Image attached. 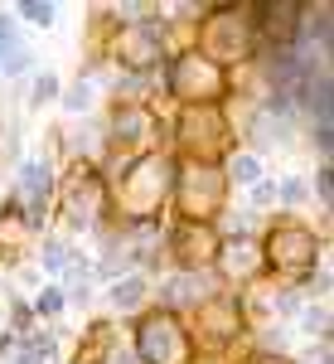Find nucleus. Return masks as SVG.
I'll return each instance as SVG.
<instances>
[{
  "mask_svg": "<svg viewBox=\"0 0 334 364\" xmlns=\"http://www.w3.org/2000/svg\"><path fill=\"white\" fill-rule=\"evenodd\" d=\"M252 15H267V20H262L267 34H272L277 44H291V39L301 34V15H306V5H296V0H277V5H257Z\"/></svg>",
  "mask_w": 334,
  "mask_h": 364,
  "instance_id": "14",
  "label": "nucleus"
},
{
  "mask_svg": "<svg viewBox=\"0 0 334 364\" xmlns=\"http://www.w3.org/2000/svg\"><path fill=\"white\" fill-rule=\"evenodd\" d=\"M238 336H243V306H238V296H204L194 306V331H189V340H199V350L218 355Z\"/></svg>",
  "mask_w": 334,
  "mask_h": 364,
  "instance_id": "8",
  "label": "nucleus"
},
{
  "mask_svg": "<svg viewBox=\"0 0 334 364\" xmlns=\"http://www.w3.org/2000/svg\"><path fill=\"white\" fill-rule=\"evenodd\" d=\"M165 87H169V97H179L184 107H218V97H228V68H218L199 49H184V54L169 58Z\"/></svg>",
  "mask_w": 334,
  "mask_h": 364,
  "instance_id": "2",
  "label": "nucleus"
},
{
  "mask_svg": "<svg viewBox=\"0 0 334 364\" xmlns=\"http://www.w3.org/2000/svg\"><path fill=\"white\" fill-rule=\"evenodd\" d=\"M63 102H68V112H83V107H87V87L78 83L73 92H68V97H63Z\"/></svg>",
  "mask_w": 334,
  "mask_h": 364,
  "instance_id": "21",
  "label": "nucleus"
},
{
  "mask_svg": "<svg viewBox=\"0 0 334 364\" xmlns=\"http://www.w3.org/2000/svg\"><path fill=\"white\" fill-rule=\"evenodd\" d=\"M20 10H25L34 25H49V20H54V5H49V0H25Z\"/></svg>",
  "mask_w": 334,
  "mask_h": 364,
  "instance_id": "18",
  "label": "nucleus"
},
{
  "mask_svg": "<svg viewBox=\"0 0 334 364\" xmlns=\"http://www.w3.org/2000/svg\"><path fill=\"white\" fill-rule=\"evenodd\" d=\"M107 199H111L107 180L92 166L78 161V166L68 170V180H63V214H68L73 224H97V219L107 214Z\"/></svg>",
  "mask_w": 334,
  "mask_h": 364,
  "instance_id": "9",
  "label": "nucleus"
},
{
  "mask_svg": "<svg viewBox=\"0 0 334 364\" xmlns=\"http://www.w3.org/2000/svg\"><path fill=\"white\" fill-rule=\"evenodd\" d=\"M49 190H54V180H49V166L44 161H29L20 170V185H15V195H10V214H20L29 228L44 224V214H49Z\"/></svg>",
  "mask_w": 334,
  "mask_h": 364,
  "instance_id": "12",
  "label": "nucleus"
},
{
  "mask_svg": "<svg viewBox=\"0 0 334 364\" xmlns=\"http://www.w3.org/2000/svg\"><path fill=\"white\" fill-rule=\"evenodd\" d=\"M233 175H238V180H243V185H252V180H257V175H262V166H257V161H252V156H238V166H233Z\"/></svg>",
  "mask_w": 334,
  "mask_h": 364,
  "instance_id": "19",
  "label": "nucleus"
},
{
  "mask_svg": "<svg viewBox=\"0 0 334 364\" xmlns=\"http://www.w3.org/2000/svg\"><path fill=\"white\" fill-rule=\"evenodd\" d=\"M107 355H111V326L107 321H92L83 331V345H78L73 364H107Z\"/></svg>",
  "mask_w": 334,
  "mask_h": 364,
  "instance_id": "16",
  "label": "nucleus"
},
{
  "mask_svg": "<svg viewBox=\"0 0 334 364\" xmlns=\"http://www.w3.org/2000/svg\"><path fill=\"white\" fill-rule=\"evenodd\" d=\"M315 257H320V238L296 219H281L272 224L267 243H262V267H277L281 277H306L315 272Z\"/></svg>",
  "mask_w": 334,
  "mask_h": 364,
  "instance_id": "5",
  "label": "nucleus"
},
{
  "mask_svg": "<svg viewBox=\"0 0 334 364\" xmlns=\"http://www.w3.org/2000/svg\"><path fill=\"white\" fill-rule=\"evenodd\" d=\"M174 136L189 151V161L213 166L223 151H228V136H233V132H228V117H223L218 107H184L179 122H174Z\"/></svg>",
  "mask_w": 334,
  "mask_h": 364,
  "instance_id": "7",
  "label": "nucleus"
},
{
  "mask_svg": "<svg viewBox=\"0 0 334 364\" xmlns=\"http://www.w3.org/2000/svg\"><path fill=\"white\" fill-rule=\"evenodd\" d=\"M44 360H49V336H44V340H34L25 355H20V364H44Z\"/></svg>",
  "mask_w": 334,
  "mask_h": 364,
  "instance_id": "20",
  "label": "nucleus"
},
{
  "mask_svg": "<svg viewBox=\"0 0 334 364\" xmlns=\"http://www.w3.org/2000/svg\"><path fill=\"white\" fill-rule=\"evenodd\" d=\"M252 20L247 10H238V5H223V10H213L204 25H199V54L213 58V63H238V58H247L252 49Z\"/></svg>",
  "mask_w": 334,
  "mask_h": 364,
  "instance_id": "6",
  "label": "nucleus"
},
{
  "mask_svg": "<svg viewBox=\"0 0 334 364\" xmlns=\"http://www.w3.org/2000/svg\"><path fill=\"white\" fill-rule=\"evenodd\" d=\"M330 175H334V170H330V166L320 170V195H325V199H330V195H334V180H330Z\"/></svg>",
  "mask_w": 334,
  "mask_h": 364,
  "instance_id": "23",
  "label": "nucleus"
},
{
  "mask_svg": "<svg viewBox=\"0 0 334 364\" xmlns=\"http://www.w3.org/2000/svg\"><path fill=\"white\" fill-rule=\"evenodd\" d=\"M58 306H63V301H58L54 291H44V296H39V311H44V316H54V311H58Z\"/></svg>",
  "mask_w": 334,
  "mask_h": 364,
  "instance_id": "22",
  "label": "nucleus"
},
{
  "mask_svg": "<svg viewBox=\"0 0 334 364\" xmlns=\"http://www.w3.org/2000/svg\"><path fill=\"white\" fill-rule=\"evenodd\" d=\"M247 364H291V360H281V355H257V360H247Z\"/></svg>",
  "mask_w": 334,
  "mask_h": 364,
  "instance_id": "25",
  "label": "nucleus"
},
{
  "mask_svg": "<svg viewBox=\"0 0 334 364\" xmlns=\"http://www.w3.org/2000/svg\"><path fill=\"white\" fill-rule=\"evenodd\" d=\"M140 291H145V287H140L136 277H126V282H116V287H111V301H116L121 311H131V306H140Z\"/></svg>",
  "mask_w": 334,
  "mask_h": 364,
  "instance_id": "17",
  "label": "nucleus"
},
{
  "mask_svg": "<svg viewBox=\"0 0 334 364\" xmlns=\"http://www.w3.org/2000/svg\"><path fill=\"white\" fill-rule=\"evenodd\" d=\"M136 355H140V364H194L189 326L165 306L145 311L136 321Z\"/></svg>",
  "mask_w": 334,
  "mask_h": 364,
  "instance_id": "3",
  "label": "nucleus"
},
{
  "mask_svg": "<svg viewBox=\"0 0 334 364\" xmlns=\"http://www.w3.org/2000/svg\"><path fill=\"white\" fill-rule=\"evenodd\" d=\"M213 262H223V272H228L233 282H252L257 272H262V248L247 243V238H238V243H223Z\"/></svg>",
  "mask_w": 334,
  "mask_h": 364,
  "instance_id": "15",
  "label": "nucleus"
},
{
  "mask_svg": "<svg viewBox=\"0 0 334 364\" xmlns=\"http://www.w3.org/2000/svg\"><path fill=\"white\" fill-rule=\"evenodd\" d=\"M174 199H179V214L189 224H213V214L228 199V175L218 166H174Z\"/></svg>",
  "mask_w": 334,
  "mask_h": 364,
  "instance_id": "4",
  "label": "nucleus"
},
{
  "mask_svg": "<svg viewBox=\"0 0 334 364\" xmlns=\"http://www.w3.org/2000/svg\"><path fill=\"white\" fill-rule=\"evenodd\" d=\"M169 190H174V161L160 156V151H145V156H136L131 166L121 170V180H116V204H121L126 219L145 224L150 214H160V204L169 199Z\"/></svg>",
  "mask_w": 334,
  "mask_h": 364,
  "instance_id": "1",
  "label": "nucleus"
},
{
  "mask_svg": "<svg viewBox=\"0 0 334 364\" xmlns=\"http://www.w3.org/2000/svg\"><path fill=\"white\" fill-rule=\"evenodd\" d=\"M160 49H165V29L150 25V20H131V25H121V34H116V44H111V54H116V63H126V68H150L155 58H160Z\"/></svg>",
  "mask_w": 334,
  "mask_h": 364,
  "instance_id": "10",
  "label": "nucleus"
},
{
  "mask_svg": "<svg viewBox=\"0 0 334 364\" xmlns=\"http://www.w3.org/2000/svg\"><path fill=\"white\" fill-rule=\"evenodd\" d=\"M54 92H58V83L49 78V73H44V78H39V97H54Z\"/></svg>",
  "mask_w": 334,
  "mask_h": 364,
  "instance_id": "24",
  "label": "nucleus"
},
{
  "mask_svg": "<svg viewBox=\"0 0 334 364\" xmlns=\"http://www.w3.org/2000/svg\"><path fill=\"white\" fill-rule=\"evenodd\" d=\"M223 238L213 224H189V219H179L174 224V233H169V252L179 257V267H189V272H199V267H208L213 257H218Z\"/></svg>",
  "mask_w": 334,
  "mask_h": 364,
  "instance_id": "11",
  "label": "nucleus"
},
{
  "mask_svg": "<svg viewBox=\"0 0 334 364\" xmlns=\"http://www.w3.org/2000/svg\"><path fill=\"white\" fill-rule=\"evenodd\" d=\"M155 132H160V122H155L150 107H140V102H126V107L111 112V141L116 146H145Z\"/></svg>",
  "mask_w": 334,
  "mask_h": 364,
  "instance_id": "13",
  "label": "nucleus"
}]
</instances>
